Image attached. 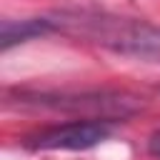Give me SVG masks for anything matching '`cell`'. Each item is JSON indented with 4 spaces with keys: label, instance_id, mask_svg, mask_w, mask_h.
I'll list each match as a JSON object with an SVG mask.
<instances>
[{
    "label": "cell",
    "instance_id": "obj_1",
    "mask_svg": "<svg viewBox=\"0 0 160 160\" xmlns=\"http://www.w3.org/2000/svg\"><path fill=\"white\" fill-rule=\"evenodd\" d=\"M52 30L102 45L112 52L160 62V28L145 20L98 10H55L48 15Z\"/></svg>",
    "mask_w": 160,
    "mask_h": 160
},
{
    "label": "cell",
    "instance_id": "obj_2",
    "mask_svg": "<svg viewBox=\"0 0 160 160\" xmlns=\"http://www.w3.org/2000/svg\"><path fill=\"white\" fill-rule=\"evenodd\" d=\"M110 132L112 125L108 120H72L30 135L28 145L35 150H88L102 142Z\"/></svg>",
    "mask_w": 160,
    "mask_h": 160
},
{
    "label": "cell",
    "instance_id": "obj_3",
    "mask_svg": "<svg viewBox=\"0 0 160 160\" xmlns=\"http://www.w3.org/2000/svg\"><path fill=\"white\" fill-rule=\"evenodd\" d=\"M52 32V25L48 22V18H30V20H2V32H0V48L10 50L15 42H25L30 38L38 35H48Z\"/></svg>",
    "mask_w": 160,
    "mask_h": 160
},
{
    "label": "cell",
    "instance_id": "obj_4",
    "mask_svg": "<svg viewBox=\"0 0 160 160\" xmlns=\"http://www.w3.org/2000/svg\"><path fill=\"white\" fill-rule=\"evenodd\" d=\"M148 148H150V152H152V155H158V158H160V132H155V135L150 138Z\"/></svg>",
    "mask_w": 160,
    "mask_h": 160
}]
</instances>
